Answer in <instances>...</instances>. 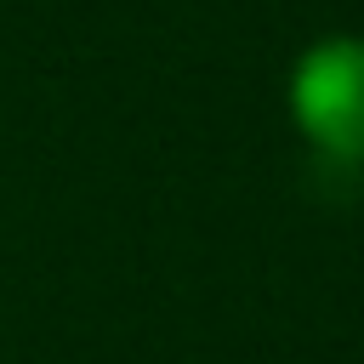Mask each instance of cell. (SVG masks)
Segmentation results:
<instances>
[{"mask_svg":"<svg viewBox=\"0 0 364 364\" xmlns=\"http://www.w3.org/2000/svg\"><path fill=\"white\" fill-rule=\"evenodd\" d=\"M290 119L301 136L347 165H364V40L330 34L290 68Z\"/></svg>","mask_w":364,"mask_h":364,"instance_id":"cell-1","label":"cell"}]
</instances>
